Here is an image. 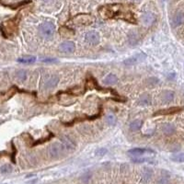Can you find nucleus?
<instances>
[{
  "mask_svg": "<svg viewBox=\"0 0 184 184\" xmlns=\"http://www.w3.org/2000/svg\"><path fill=\"white\" fill-rule=\"evenodd\" d=\"M100 13L105 18H118L134 22L133 12L126 6L121 4L104 6L100 8Z\"/></svg>",
  "mask_w": 184,
  "mask_h": 184,
  "instance_id": "1",
  "label": "nucleus"
},
{
  "mask_svg": "<svg viewBox=\"0 0 184 184\" xmlns=\"http://www.w3.org/2000/svg\"><path fill=\"white\" fill-rule=\"evenodd\" d=\"M145 59V54H139L137 55H133L126 60H124V64L126 65V66H133V65H136V64H139L141 62Z\"/></svg>",
  "mask_w": 184,
  "mask_h": 184,
  "instance_id": "8",
  "label": "nucleus"
},
{
  "mask_svg": "<svg viewBox=\"0 0 184 184\" xmlns=\"http://www.w3.org/2000/svg\"><path fill=\"white\" fill-rule=\"evenodd\" d=\"M59 77L58 76H52L50 78H49L43 85V88L44 89H52L54 88H55L56 86L59 83Z\"/></svg>",
  "mask_w": 184,
  "mask_h": 184,
  "instance_id": "10",
  "label": "nucleus"
},
{
  "mask_svg": "<svg viewBox=\"0 0 184 184\" xmlns=\"http://www.w3.org/2000/svg\"><path fill=\"white\" fill-rule=\"evenodd\" d=\"M16 77L18 78V80L19 81H25L27 78V72L25 70H19L16 73Z\"/></svg>",
  "mask_w": 184,
  "mask_h": 184,
  "instance_id": "20",
  "label": "nucleus"
},
{
  "mask_svg": "<svg viewBox=\"0 0 184 184\" xmlns=\"http://www.w3.org/2000/svg\"><path fill=\"white\" fill-rule=\"evenodd\" d=\"M162 131L167 136H171V134H173L175 133L176 128L172 124H166L162 126Z\"/></svg>",
  "mask_w": 184,
  "mask_h": 184,
  "instance_id": "16",
  "label": "nucleus"
},
{
  "mask_svg": "<svg viewBox=\"0 0 184 184\" xmlns=\"http://www.w3.org/2000/svg\"><path fill=\"white\" fill-rule=\"evenodd\" d=\"M61 143L65 146V148L67 150H73L76 148V143L74 142L72 138L67 136H64L61 137Z\"/></svg>",
  "mask_w": 184,
  "mask_h": 184,
  "instance_id": "9",
  "label": "nucleus"
},
{
  "mask_svg": "<svg viewBox=\"0 0 184 184\" xmlns=\"http://www.w3.org/2000/svg\"><path fill=\"white\" fill-rule=\"evenodd\" d=\"M152 102V99H151V97L149 95H143L139 98V100L137 101V104L140 105V106H148L150 105Z\"/></svg>",
  "mask_w": 184,
  "mask_h": 184,
  "instance_id": "15",
  "label": "nucleus"
},
{
  "mask_svg": "<svg viewBox=\"0 0 184 184\" xmlns=\"http://www.w3.org/2000/svg\"><path fill=\"white\" fill-rule=\"evenodd\" d=\"M36 61V57L32 55H28V56H23L21 58L18 59V62L21 64H32Z\"/></svg>",
  "mask_w": 184,
  "mask_h": 184,
  "instance_id": "18",
  "label": "nucleus"
},
{
  "mask_svg": "<svg viewBox=\"0 0 184 184\" xmlns=\"http://www.w3.org/2000/svg\"><path fill=\"white\" fill-rule=\"evenodd\" d=\"M132 161L134 163H144V162H147L148 161V158H143V157H136L133 158Z\"/></svg>",
  "mask_w": 184,
  "mask_h": 184,
  "instance_id": "25",
  "label": "nucleus"
},
{
  "mask_svg": "<svg viewBox=\"0 0 184 184\" xmlns=\"http://www.w3.org/2000/svg\"><path fill=\"white\" fill-rule=\"evenodd\" d=\"M44 62H54V59H45V60H43Z\"/></svg>",
  "mask_w": 184,
  "mask_h": 184,
  "instance_id": "29",
  "label": "nucleus"
},
{
  "mask_svg": "<svg viewBox=\"0 0 184 184\" xmlns=\"http://www.w3.org/2000/svg\"><path fill=\"white\" fill-rule=\"evenodd\" d=\"M172 160L175 162H180L182 163L184 162V154L183 153H179V154H175L174 156H172Z\"/></svg>",
  "mask_w": 184,
  "mask_h": 184,
  "instance_id": "22",
  "label": "nucleus"
},
{
  "mask_svg": "<svg viewBox=\"0 0 184 184\" xmlns=\"http://www.w3.org/2000/svg\"><path fill=\"white\" fill-rule=\"evenodd\" d=\"M134 1H138V0H134Z\"/></svg>",
  "mask_w": 184,
  "mask_h": 184,
  "instance_id": "30",
  "label": "nucleus"
},
{
  "mask_svg": "<svg viewBox=\"0 0 184 184\" xmlns=\"http://www.w3.org/2000/svg\"><path fill=\"white\" fill-rule=\"evenodd\" d=\"M158 183H159V184H168V179H166V178H161L160 180H159Z\"/></svg>",
  "mask_w": 184,
  "mask_h": 184,
  "instance_id": "28",
  "label": "nucleus"
},
{
  "mask_svg": "<svg viewBox=\"0 0 184 184\" xmlns=\"http://www.w3.org/2000/svg\"><path fill=\"white\" fill-rule=\"evenodd\" d=\"M128 153L132 156H141V155L145 154V153H154V151L151 149H147V148H133V149L129 150Z\"/></svg>",
  "mask_w": 184,
  "mask_h": 184,
  "instance_id": "14",
  "label": "nucleus"
},
{
  "mask_svg": "<svg viewBox=\"0 0 184 184\" xmlns=\"http://www.w3.org/2000/svg\"><path fill=\"white\" fill-rule=\"evenodd\" d=\"M143 125V121L141 120H134L130 124V129L131 131H137L139 130Z\"/></svg>",
  "mask_w": 184,
  "mask_h": 184,
  "instance_id": "19",
  "label": "nucleus"
},
{
  "mask_svg": "<svg viewBox=\"0 0 184 184\" xmlns=\"http://www.w3.org/2000/svg\"><path fill=\"white\" fill-rule=\"evenodd\" d=\"M147 81L150 82V83H148L149 86H154V85H156V83H158V80H157L156 77H150V78H148V80H147Z\"/></svg>",
  "mask_w": 184,
  "mask_h": 184,
  "instance_id": "27",
  "label": "nucleus"
},
{
  "mask_svg": "<svg viewBox=\"0 0 184 184\" xmlns=\"http://www.w3.org/2000/svg\"><path fill=\"white\" fill-rule=\"evenodd\" d=\"M12 170H13V168H12L11 165H9V164H5L0 168V172H1L2 174H8L10 172H12Z\"/></svg>",
  "mask_w": 184,
  "mask_h": 184,
  "instance_id": "21",
  "label": "nucleus"
},
{
  "mask_svg": "<svg viewBox=\"0 0 184 184\" xmlns=\"http://www.w3.org/2000/svg\"><path fill=\"white\" fill-rule=\"evenodd\" d=\"M107 121L110 125H115L117 122V118L113 114H109L107 116Z\"/></svg>",
  "mask_w": 184,
  "mask_h": 184,
  "instance_id": "23",
  "label": "nucleus"
},
{
  "mask_svg": "<svg viewBox=\"0 0 184 184\" xmlns=\"http://www.w3.org/2000/svg\"><path fill=\"white\" fill-rule=\"evenodd\" d=\"M59 51L61 53H64V54H71L75 51L76 49V45L74 43V42H71V41H66V42H62L59 47Z\"/></svg>",
  "mask_w": 184,
  "mask_h": 184,
  "instance_id": "5",
  "label": "nucleus"
},
{
  "mask_svg": "<svg viewBox=\"0 0 184 184\" xmlns=\"http://www.w3.org/2000/svg\"><path fill=\"white\" fill-rule=\"evenodd\" d=\"M182 110L181 107H172V108H168L165 110H157L154 113V116H159V115H172L175 113H178Z\"/></svg>",
  "mask_w": 184,
  "mask_h": 184,
  "instance_id": "7",
  "label": "nucleus"
},
{
  "mask_svg": "<svg viewBox=\"0 0 184 184\" xmlns=\"http://www.w3.org/2000/svg\"><path fill=\"white\" fill-rule=\"evenodd\" d=\"M142 19L145 25H150V24H152L155 20V16L154 14L150 13V12H146V13L143 15Z\"/></svg>",
  "mask_w": 184,
  "mask_h": 184,
  "instance_id": "17",
  "label": "nucleus"
},
{
  "mask_svg": "<svg viewBox=\"0 0 184 184\" xmlns=\"http://www.w3.org/2000/svg\"><path fill=\"white\" fill-rule=\"evenodd\" d=\"M65 146L62 143H54L49 147V156L52 158H58L63 154Z\"/></svg>",
  "mask_w": 184,
  "mask_h": 184,
  "instance_id": "3",
  "label": "nucleus"
},
{
  "mask_svg": "<svg viewBox=\"0 0 184 184\" xmlns=\"http://www.w3.org/2000/svg\"><path fill=\"white\" fill-rule=\"evenodd\" d=\"M118 80H119V79H118L117 76L113 75V74H109L108 76H106V77L103 78L102 82H103L104 85L110 86V85H115V84H117V83H118Z\"/></svg>",
  "mask_w": 184,
  "mask_h": 184,
  "instance_id": "13",
  "label": "nucleus"
},
{
  "mask_svg": "<svg viewBox=\"0 0 184 184\" xmlns=\"http://www.w3.org/2000/svg\"><path fill=\"white\" fill-rule=\"evenodd\" d=\"M107 152H108V150L106 148H101V149H98L96 151V155L97 156H104V155H106Z\"/></svg>",
  "mask_w": 184,
  "mask_h": 184,
  "instance_id": "26",
  "label": "nucleus"
},
{
  "mask_svg": "<svg viewBox=\"0 0 184 184\" xmlns=\"http://www.w3.org/2000/svg\"><path fill=\"white\" fill-rule=\"evenodd\" d=\"M174 98H175V93L173 91L167 90L161 95V101L164 104H167L172 101L174 100Z\"/></svg>",
  "mask_w": 184,
  "mask_h": 184,
  "instance_id": "12",
  "label": "nucleus"
},
{
  "mask_svg": "<svg viewBox=\"0 0 184 184\" xmlns=\"http://www.w3.org/2000/svg\"><path fill=\"white\" fill-rule=\"evenodd\" d=\"M40 33L45 38H51L55 32V26L52 22H44L39 28Z\"/></svg>",
  "mask_w": 184,
  "mask_h": 184,
  "instance_id": "2",
  "label": "nucleus"
},
{
  "mask_svg": "<svg viewBox=\"0 0 184 184\" xmlns=\"http://www.w3.org/2000/svg\"><path fill=\"white\" fill-rule=\"evenodd\" d=\"M85 40L88 43L91 44V45H97L99 44L101 38H100V34L97 31H88L85 35Z\"/></svg>",
  "mask_w": 184,
  "mask_h": 184,
  "instance_id": "4",
  "label": "nucleus"
},
{
  "mask_svg": "<svg viewBox=\"0 0 184 184\" xmlns=\"http://www.w3.org/2000/svg\"><path fill=\"white\" fill-rule=\"evenodd\" d=\"M152 176V171L148 168H145V172H144V178L145 180H148Z\"/></svg>",
  "mask_w": 184,
  "mask_h": 184,
  "instance_id": "24",
  "label": "nucleus"
},
{
  "mask_svg": "<svg viewBox=\"0 0 184 184\" xmlns=\"http://www.w3.org/2000/svg\"><path fill=\"white\" fill-rule=\"evenodd\" d=\"M184 23V13L181 11H179L174 15L172 19V24L174 27H179Z\"/></svg>",
  "mask_w": 184,
  "mask_h": 184,
  "instance_id": "11",
  "label": "nucleus"
},
{
  "mask_svg": "<svg viewBox=\"0 0 184 184\" xmlns=\"http://www.w3.org/2000/svg\"><path fill=\"white\" fill-rule=\"evenodd\" d=\"M93 18L90 15H78L74 19V22L76 24H81V25H89L93 22Z\"/></svg>",
  "mask_w": 184,
  "mask_h": 184,
  "instance_id": "6",
  "label": "nucleus"
}]
</instances>
